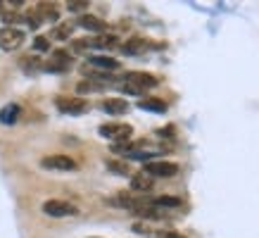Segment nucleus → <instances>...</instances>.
I'll list each match as a JSON object with an SVG mask.
<instances>
[{"mask_svg": "<svg viewBox=\"0 0 259 238\" xmlns=\"http://www.w3.org/2000/svg\"><path fill=\"white\" fill-rule=\"evenodd\" d=\"M33 48H36V50H40V53H46V50H50V43H48L46 36H38V38L33 41Z\"/></svg>", "mask_w": 259, "mask_h": 238, "instance_id": "obj_19", "label": "nucleus"}, {"mask_svg": "<svg viewBox=\"0 0 259 238\" xmlns=\"http://www.w3.org/2000/svg\"><path fill=\"white\" fill-rule=\"evenodd\" d=\"M55 105L57 110L64 112V114H83L88 110L86 100H79V98H57Z\"/></svg>", "mask_w": 259, "mask_h": 238, "instance_id": "obj_7", "label": "nucleus"}, {"mask_svg": "<svg viewBox=\"0 0 259 238\" xmlns=\"http://www.w3.org/2000/svg\"><path fill=\"white\" fill-rule=\"evenodd\" d=\"M79 26L88 29V31H95V33L105 31V22H102V19H98V17H93V15H81Z\"/></svg>", "mask_w": 259, "mask_h": 238, "instance_id": "obj_11", "label": "nucleus"}, {"mask_svg": "<svg viewBox=\"0 0 259 238\" xmlns=\"http://www.w3.org/2000/svg\"><path fill=\"white\" fill-rule=\"evenodd\" d=\"M155 86H157V79H155L152 74H148V71H128V74H124V91L126 93L141 95Z\"/></svg>", "mask_w": 259, "mask_h": 238, "instance_id": "obj_1", "label": "nucleus"}, {"mask_svg": "<svg viewBox=\"0 0 259 238\" xmlns=\"http://www.w3.org/2000/svg\"><path fill=\"white\" fill-rule=\"evenodd\" d=\"M91 67H95L98 71H114L119 69V62L117 60H112V57H105V55H93L91 60Z\"/></svg>", "mask_w": 259, "mask_h": 238, "instance_id": "obj_10", "label": "nucleus"}, {"mask_svg": "<svg viewBox=\"0 0 259 238\" xmlns=\"http://www.w3.org/2000/svg\"><path fill=\"white\" fill-rule=\"evenodd\" d=\"M107 167H110L112 172H119V174H126V172H128L126 165H119V162H107Z\"/></svg>", "mask_w": 259, "mask_h": 238, "instance_id": "obj_21", "label": "nucleus"}, {"mask_svg": "<svg viewBox=\"0 0 259 238\" xmlns=\"http://www.w3.org/2000/svg\"><path fill=\"white\" fill-rule=\"evenodd\" d=\"M102 84H95V81H81L79 86H76V91L79 93H98V91H102Z\"/></svg>", "mask_w": 259, "mask_h": 238, "instance_id": "obj_17", "label": "nucleus"}, {"mask_svg": "<svg viewBox=\"0 0 259 238\" xmlns=\"http://www.w3.org/2000/svg\"><path fill=\"white\" fill-rule=\"evenodd\" d=\"M152 207H181V198H174V195H162V198L152 200Z\"/></svg>", "mask_w": 259, "mask_h": 238, "instance_id": "obj_15", "label": "nucleus"}, {"mask_svg": "<svg viewBox=\"0 0 259 238\" xmlns=\"http://www.w3.org/2000/svg\"><path fill=\"white\" fill-rule=\"evenodd\" d=\"M143 174H148L150 179H171L179 174V165L166 162V160H155V162H145Z\"/></svg>", "mask_w": 259, "mask_h": 238, "instance_id": "obj_2", "label": "nucleus"}, {"mask_svg": "<svg viewBox=\"0 0 259 238\" xmlns=\"http://www.w3.org/2000/svg\"><path fill=\"white\" fill-rule=\"evenodd\" d=\"M86 8H88L86 0H69V3H67V10H69V12H86Z\"/></svg>", "mask_w": 259, "mask_h": 238, "instance_id": "obj_18", "label": "nucleus"}, {"mask_svg": "<svg viewBox=\"0 0 259 238\" xmlns=\"http://www.w3.org/2000/svg\"><path fill=\"white\" fill-rule=\"evenodd\" d=\"M131 134H134L131 124H117V122H112V124H102L100 127V136L102 138H110L112 143L131 141Z\"/></svg>", "mask_w": 259, "mask_h": 238, "instance_id": "obj_3", "label": "nucleus"}, {"mask_svg": "<svg viewBox=\"0 0 259 238\" xmlns=\"http://www.w3.org/2000/svg\"><path fill=\"white\" fill-rule=\"evenodd\" d=\"M148 41H141V38H134V41H128L124 46V53H128V55H134V53H143V50H148L150 46H145Z\"/></svg>", "mask_w": 259, "mask_h": 238, "instance_id": "obj_14", "label": "nucleus"}, {"mask_svg": "<svg viewBox=\"0 0 259 238\" xmlns=\"http://www.w3.org/2000/svg\"><path fill=\"white\" fill-rule=\"evenodd\" d=\"M138 107H143V110H152V112H164L166 110V105L162 103V100H155V98H150V100H141Z\"/></svg>", "mask_w": 259, "mask_h": 238, "instance_id": "obj_16", "label": "nucleus"}, {"mask_svg": "<svg viewBox=\"0 0 259 238\" xmlns=\"http://www.w3.org/2000/svg\"><path fill=\"white\" fill-rule=\"evenodd\" d=\"M157 238H186V236H181V233H174V231H166V233H159Z\"/></svg>", "mask_w": 259, "mask_h": 238, "instance_id": "obj_22", "label": "nucleus"}, {"mask_svg": "<svg viewBox=\"0 0 259 238\" xmlns=\"http://www.w3.org/2000/svg\"><path fill=\"white\" fill-rule=\"evenodd\" d=\"M0 10H3V3H0Z\"/></svg>", "mask_w": 259, "mask_h": 238, "instance_id": "obj_23", "label": "nucleus"}, {"mask_svg": "<svg viewBox=\"0 0 259 238\" xmlns=\"http://www.w3.org/2000/svg\"><path fill=\"white\" fill-rule=\"evenodd\" d=\"M43 214L48 217H74V214H79V207L67 203V200H46L43 203Z\"/></svg>", "mask_w": 259, "mask_h": 238, "instance_id": "obj_4", "label": "nucleus"}, {"mask_svg": "<svg viewBox=\"0 0 259 238\" xmlns=\"http://www.w3.org/2000/svg\"><path fill=\"white\" fill-rule=\"evenodd\" d=\"M69 33H71V26H57L55 31H53V36L55 38H67Z\"/></svg>", "mask_w": 259, "mask_h": 238, "instance_id": "obj_20", "label": "nucleus"}, {"mask_svg": "<svg viewBox=\"0 0 259 238\" xmlns=\"http://www.w3.org/2000/svg\"><path fill=\"white\" fill-rule=\"evenodd\" d=\"M71 67V57L64 53V50H55L53 53V60L48 64H43V69L48 71H67Z\"/></svg>", "mask_w": 259, "mask_h": 238, "instance_id": "obj_8", "label": "nucleus"}, {"mask_svg": "<svg viewBox=\"0 0 259 238\" xmlns=\"http://www.w3.org/2000/svg\"><path fill=\"white\" fill-rule=\"evenodd\" d=\"M24 31L17 29V26H3L0 29V48L3 50H17V48L24 43Z\"/></svg>", "mask_w": 259, "mask_h": 238, "instance_id": "obj_5", "label": "nucleus"}, {"mask_svg": "<svg viewBox=\"0 0 259 238\" xmlns=\"http://www.w3.org/2000/svg\"><path fill=\"white\" fill-rule=\"evenodd\" d=\"M40 167H46V169H60V172H71V169H76V160L67 157V155H48V157L40 160Z\"/></svg>", "mask_w": 259, "mask_h": 238, "instance_id": "obj_6", "label": "nucleus"}, {"mask_svg": "<svg viewBox=\"0 0 259 238\" xmlns=\"http://www.w3.org/2000/svg\"><path fill=\"white\" fill-rule=\"evenodd\" d=\"M102 110L107 112V114H126L128 112V103H126L124 98H110V100H105L102 103Z\"/></svg>", "mask_w": 259, "mask_h": 238, "instance_id": "obj_9", "label": "nucleus"}, {"mask_svg": "<svg viewBox=\"0 0 259 238\" xmlns=\"http://www.w3.org/2000/svg\"><path fill=\"white\" fill-rule=\"evenodd\" d=\"M152 183H155V179H150L148 174H136V176H131V188L134 190H138V193H145V190H150L152 188Z\"/></svg>", "mask_w": 259, "mask_h": 238, "instance_id": "obj_12", "label": "nucleus"}, {"mask_svg": "<svg viewBox=\"0 0 259 238\" xmlns=\"http://www.w3.org/2000/svg\"><path fill=\"white\" fill-rule=\"evenodd\" d=\"M17 117H19V105H5L0 110V124H15Z\"/></svg>", "mask_w": 259, "mask_h": 238, "instance_id": "obj_13", "label": "nucleus"}]
</instances>
